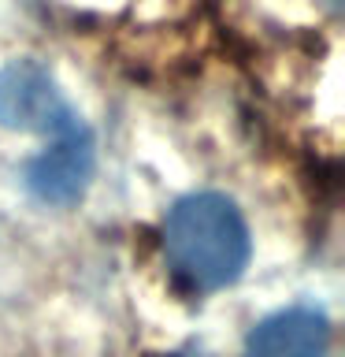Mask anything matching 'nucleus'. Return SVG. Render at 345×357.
Instances as JSON below:
<instances>
[{
	"label": "nucleus",
	"instance_id": "f257e3e1",
	"mask_svg": "<svg viewBox=\"0 0 345 357\" xmlns=\"http://www.w3.org/2000/svg\"><path fill=\"white\" fill-rule=\"evenodd\" d=\"M163 257L193 290H223L249 264V227L223 194H189L167 212Z\"/></svg>",
	"mask_w": 345,
	"mask_h": 357
},
{
	"label": "nucleus",
	"instance_id": "f03ea898",
	"mask_svg": "<svg viewBox=\"0 0 345 357\" xmlns=\"http://www.w3.org/2000/svg\"><path fill=\"white\" fill-rule=\"evenodd\" d=\"M0 127L60 138L82 127V119L67 105L49 67H41L38 60H11L0 67Z\"/></svg>",
	"mask_w": 345,
	"mask_h": 357
},
{
	"label": "nucleus",
	"instance_id": "7ed1b4c3",
	"mask_svg": "<svg viewBox=\"0 0 345 357\" xmlns=\"http://www.w3.org/2000/svg\"><path fill=\"white\" fill-rule=\"evenodd\" d=\"M89 175H93V134H89L86 123L60 134L49 149L26 164V186L45 205H71V201H78Z\"/></svg>",
	"mask_w": 345,
	"mask_h": 357
},
{
	"label": "nucleus",
	"instance_id": "20e7f679",
	"mask_svg": "<svg viewBox=\"0 0 345 357\" xmlns=\"http://www.w3.org/2000/svg\"><path fill=\"white\" fill-rule=\"evenodd\" d=\"M330 320L312 305H294L260 320L245 339V357H323Z\"/></svg>",
	"mask_w": 345,
	"mask_h": 357
}]
</instances>
